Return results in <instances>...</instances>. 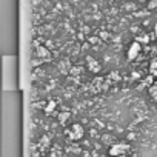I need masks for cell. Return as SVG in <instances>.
<instances>
[{
  "mask_svg": "<svg viewBox=\"0 0 157 157\" xmlns=\"http://www.w3.org/2000/svg\"><path fill=\"white\" fill-rule=\"evenodd\" d=\"M125 151H126V145H123V143H117V145H113V146L109 148V154H111L113 157L122 155Z\"/></svg>",
  "mask_w": 157,
  "mask_h": 157,
  "instance_id": "1",
  "label": "cell"
},
{
  "mask_svg": "<svg viewBox=\"0 0 157 157\" xmlns=\"http://www.w3.org/2000/svg\"><path fill=\"white\" fill-rule=\"evenodd\" d=\"M68 117H69V113H63V114H60V116H59V120H60L62 123H65Z\"/></svg>",
  "mask_w": 157,
  "mask_h": 157,
  "instance_id": "4",
  "label": "cell"
},
{
  "mask_svg": "<svg viewBox=\"0 0 157 157\" xmlns=\"http://www.w3.org/2000/svg\"><path fill=\"white\" fill-rule=\"evenodd\" d=\"M139 49H140V46H139L137 43H134V45L131 46V49H129V54H128V59H132L134 56H137V52H139Z\"/></svg>",
  "mask_w": 157,
  "mask_h": 157,
  "instance_id": "3",
  "label": "cell"
},
{
  "mask_svg": "<svg viewBox=\"0 0 157 157\" xmlns=\"http://www.w3.org/2000/svg\"><path fill=\"white\" fill-rule=\"evenodd\" d=\"M82 137H83V128L78 125V123L72 125V128H71V139L78 140V139H82Z\"/></svg>",
  "mask_w": 157,
  "mask_h": 157,
  "instance_id": "2",
  "label": "cell"
}]
</instances>
